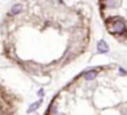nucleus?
<instances>
[{"label":"nucleus","mask_w":127,"mask_h":115,"mask_svg":"<svg viewBox=\"0 0 127 115\" xmlns=\"http://www.w3.org/2000/svg\"><path fill=\"white\" fill-rule=\"evenodd\" d=\"M38 95H39L40 97H42V96H44V89H40L39 93H38Z\"/></svg>","instance_id":"obj_3"},{"label":"nucleus","mask_w":127,"mask_h":115,"mask_svg":"<svg viewBox=\"0 0 127 115\" xmlns=\"http://www.w3.org/2000/svg\"><path fill=\"white\" fill-rule=\"evenodd\" d=\"M21 10H22L21 4H15V6L11 8V13H12V15H17V13H19Z\"/></svg>","instance_id":"obj_1"},{"label":"nucleus","mask_w":127,"mask_h":115,"mask_svg":"<svg viewBox=\"0 0 127 115\" xmlns=\"http://www.w3.org/2000/svg\"><path fill=\"white\" fill-rule=\"evenodd\" d=\"M40 103H41V100L38 101V102H36V103H33V104H31V105H30V107H29V110H28L29 113H31V112L36 111V110H37L38 107L40 106Z\"/></svg>","instance_id":"obj_2"}]
</instances>
